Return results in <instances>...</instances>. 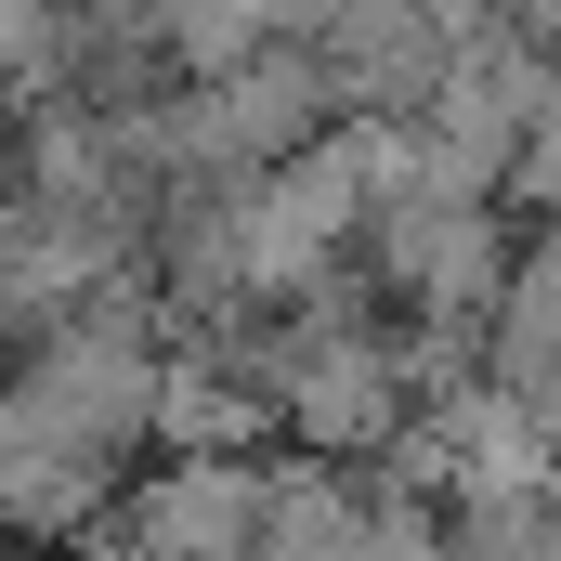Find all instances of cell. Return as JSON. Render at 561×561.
Returning <instances> with one entry per match:
<instances>
[{"mask_svg":"<svg viewBox=\"0 0 561 561\" xmlns=\"http://www.w3.org/2000/svg\"><path fill=\"white\" fill-rule=\"evenodd\" d=\"M470 39L483 0H313V79L353 105H431Z\"/></svg>","mask_w":561,"mask_h":561,"instance_id":"6da1fadb","label":"cell"},{"mask_svg":"<svg viewBox=\"0 0 561 561\" xmlns=\"http://www.w3.org/2000/svg\"><path fill=\"white\" fill-rule=\"evenodd\" d=\"M523 183H536V196H561V92L536 105V131H523Z\"/></svg>","mask_w":561,"mask_h":561,"instance_id":"7a4b0ae2","label":"cell"},{"mask_svg":"<svg viewBox=\"0 0 561 561\" xmlns=\"http://www.w3.org/2000/svg\"><path fill=\"white\" fill-rule=\"evenodd\" d=\"M483 26H510V39H561V0H483Z\"/></svg>","mask_w":561,"mask_h":561,"instance_id":"3957f363","label":"cell"}]
</instances>
